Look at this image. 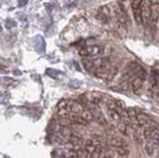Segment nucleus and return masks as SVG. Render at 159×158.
Wrapping results in <instances>:
<instances>
[{
  "instance_id": "nucleus-19",
  "label": "nucleus",
  "mask_w": 159,
  "mask_h": 158,
  "mask_svg": "<svg viewBox=\"0 0 159 158\" xmlns=\"http://www.w3.org/2000/svg\"><path fill=\"white\" fill-rule=\"evenodd\" d=\"M68 105H69V102L67 100H62L58 103V108L59 110H61V108H67Z\"/></svg>"
},
{
  "instance_id": "nucleus-12",
  "label": "nucleus",
  "mask_w": 159,
  "mask_h": 158,
  "mask_svg": "<svg viewBox=\"0 0 159 158\" xmlns=\"http://www.w3.org/2000/svg\"><path fill=\"white\" fill-rule=\"evenodd\" d=\"M82 64H83V67L84 68V70L87 72H92L94 69L93 61H92L91 59H89V58H84L82 60Z\"/></svg>"
},
{
  "instance_id": "nucleus-9",
  "label": "nucleus",
  "mask_w": 159,
  "mask_h": 158,
  "mask_svg": "<svg viewBox=\"0 0 159 158\" xmlns=\"http://www.w3.org/2000/svg\"><path fill=\"white\" fill-rule=\"evenodd\" d=\"M143 81H144V79H142L141 77H139V76H136L135 78L133 79L132 82H131V88H132V91L134 93L139 91L142 88Z\"/></svg>"
},
{
  "instance_id": "nucleus-14",
  "label": "nucleus",
  "mask_w": 159,
  "mask_h": 158,
  "mask_svg": "<svg viewBox=\"0 0 159 158\" xmlns=\"http://www.w3.org/2000/svg\"><path fill=\"white\" fill-rule=\"evenodd\" d=\"M156 144L154 143L152 140H147L146 142V144H145V150L146 152L148 153V154H152V153L154 152V150H155V148H156Z\"/></svg>"
},
{
  "instance_id": "nucleus-1",
  "label": "nucleus",
  "mask_w": 159,
  "mask_h": 158,
  "mask_svg": "<svg viewBox=\"0 0 159 158\" xmlns=\"http://www.w3.org/2000/svg\"><path fill=\"white\" fill-rule=\"evenodd\" d=\"M141 17L142 23L145 26L151 23V6L152 4L149 0H141Z\"/></svg>"
},
{
  "instance_id": "nucleus-7",
  "label": "nucleus",
  "mask_w": 159,
  "mask_h": 158,
  "mask_svg": "<svg viewBox=\"0 0 159 158\" xmlns=\"http://www.w3.org/2000/svg\"><path fill=\"white\" fill-rule=\"evenodd\" d=\"M107 115L109 117V120L112 122V124H114L116 126L118 125V123L122 121L121 120V115L116 111H111V110H107Z\"/></svg>"
},
{
  "instance_id": "nucleus-3",
  "label": "nucleus",
  "mask_w": 159,
  "mask_h": 158,
  "mask_svg": "<svg viewBox=\"0 0 159 158\" xmlns=\"http://www.w3.org/2000/svg\"><path fill=\"white\" fill-rule=\"evenodd\" d=\"M141 0H131V7L133 12V17L135 22L140 25L142 23V17H141Z\"/></svg>"
},
{
  "instance_id": "nucleus-17",
  "label": "nucleus",
  "mask_w": 159,
  "mask_h": 158,
  "mask_svg": "<svg viewBox=\"0 0 159 158\" xmlns=\"http://www.w3.org/2000/svg\"><path fill=\"white\" fill-rule=\"evenodd\" d=\"M57 122L61 127H69L73 123L72 120H70V117L69 118H60Z\"/></svg>"
},
{
  "instance_id": "nucleus-16",
  "label": "nucleus",
  "mask_w": 159,
  "mask_h": 158,
  "mask_svg": "<svg viewBox=\"0 0 159 158\" xmlns=\"http://www.w3.org/2000/svg\"><path fill=\"white\" fill-rule=\"evenodd\" d=\"M98 13H101L102 15L106 16L107 19H111V10H109V8L106 5L103 6H101L98 9Z\"/></svg>"
},
{
  "instance_id": "nucleus-15",
  "label": "nucleus",
  "mask_w": 159,
  "mask_h": 158,
  "mask_svg": "<svg viewBox=\"0 0 159 158\" xmlns=\"http://www.w3.org/2000/svg\"><path fill=\"white\" fill-rule=\"evenodd\" d=\"M58 116L59 118H69L70 115H71V111H70L67 108H61V110L58 111Z\"/></svg>"
},
{
  "instance_id": "nucleus-10",
  "label": "nucleus",
  "mask_w": 159,
  "mask_h": 158,
  "mask_svg": "<svg viewBox=\"0 0 159 158\" xmlns=\"http://www.w3.org/2000/svg\"><path fill=\"white\" fill-rule=\"evenodd\" d=\"M108 143H109V145L114 147V148L126 146L125 142H124L121 139V138H119V137H112V138H111V139H109V141H108Z\"/></svg>"
},
{
  "instance_id": "nucleus-13",
  "label": "nucleus",
  "mask_w": 159,
  "mask_h": 158,
  "mask_svg": "<svg viewBox=\"0 0 159 158\" xmlns=\"http://www.w3.org/2000/svg\"><path fill=\"white\" fill-rule=\"evenodd\" d=\"M81 116L84 118V120H87L88 122L92 121L93 120V111H89V110H86V108H84V111L82 112Z\"/></svg>"
},
{
  "instance_id": "nucleus-4",
  "label": "nucleus",
  "mask_w": 159,
  "mask_h": 158,
  "mask_svg": "<svg viewBox=\"0 0 159 158\" xmlns=\"http://www.w3.org/2000/svg\"><path fill=\"white\" fill-rule=\"evenodd\" d=\"M101 53V47L98 45L83 47L79 50V54L82 57H89V56H97Z\"/></svg>"
},
{
  "instance_id": "nucleus-2",
  "label": "nucleus",
  "mask_w": 159,
  "mask_h": 158,
  "mask_svg": "<svg viewBox=\"0 0 159 158\" xmlns=\"http://www.w3.org/2000/svg\"><path fill=\"white\" fill-rule=\"evenodd\" d=\"M116 14L117 20L120 22L122 25L126 26V25H129V24H130V20H129L127 11L125 10V8H124L122 5H118L116 7Z\"/></svg>"
},
{
  "instance_id": "nucleus-5",
  "label": "nucleus",
  "mask_w": 159,
  "mask_h": 158,
  "mask_svg": "<svg viewBox=\"0 0 159 158\" xmlns=\"http://www.w3.org/2000/svg\"><path fill=\"white\" fill-rule=\"evenodd\" d=\"M68 110L71 111V113H75V115H82L84 111V107L83 106L82 103H80L77 101H70L68 105Z\"/></svg>"
},
{
  "instance_id": "nucleus-6",
  "label": "nucleus",
  "mask_w": 159,
  "mask_h": 158,
  "mask_svg": "<svg viewBox=\"0 0 159 158\" xmlns=\"http://www.w3.org/2000/svg\"><path fill=\"white\" fill-rule=\"evenodd\" d=\"M150 122H151V118L149 117L146 113L144 112H139L137 115V123L140 127H147L150 126Z\"/></svg>"
},
{
  "instance_id": "nucleus-18",
  "label": "nucleus",
  "mask_w": 159,
  "mask_h": 158,
  "mask_svg": "<svg viewBox=\"0 0 159 158\" xmlns=\"http://www.w3.org/2000/svg\"><path fill=\"white\" fill-rule=\"evenodd\" d=\"M116 153L119 155V156H125L128 154V149L126 146H122V147H118V148H116Z\"/></svg>"
},
{
  "instance_id": "nucleus-8",
  "label": "nucleus",
  "mask_w": 159,
  "mask_h": 158,
  "mask_svg": "<svg viewBox=\"0 0 159 158\" xmlns=\"http://www.w3.org/2000/svg\"><path fill=\"white\" fill-rule=\"evenodd\" d=\"M159 19V4L155 3L151 6V24L154 26Z\"/></svg>"
},
{
  "instance_id": "nucleus-11",
  "label": "nucleus",
  "mask_w": 159,
  "mask_h": 158,
  "mask_svg": "<svg viewBox=\"0 0 159 158\" xmlns=\"http://www.w3.org/2000/svg\"><path fill=\"white\" fill-rule=\"evenodd\" d=\"M70 120H72V122L77 123V124H80V125H87L89 123L87 120H84L80 115H75V113H71V115H70Z\"/></svg>"
},
{
  "instance_id": "nucleus-20",
  "label": "nucleus",
  "mask_w": 159,
  "mask_h": 158,
  "mask_svg": "<svg viewBox=\"0 0 159 158\" xmlns=\"http://www.w3.org/2000/svg\"><path fill=\"white\" fill-rule=\"evenodd\" d=\"M16 26V23H15V21H13L12 19H7L6 20V27L8 29H11L12 27H15Z\"/></svg>"
},
{
  "instance_id": "nucleus-21",
  "label": "nucleus",
  "mask_w": 159,
  "mask_h": 158,
  "mask_svg": "<svg viewBox=\"0 0 159 158\" xmlns=\"http://www.w3.org/2000/svg\"><path fill=\"white\" fill-rule=\"evenodd\" d=\"M29 0H18V6L19 7H24L27 5Z\"/></svg>"
}]
</instances>
